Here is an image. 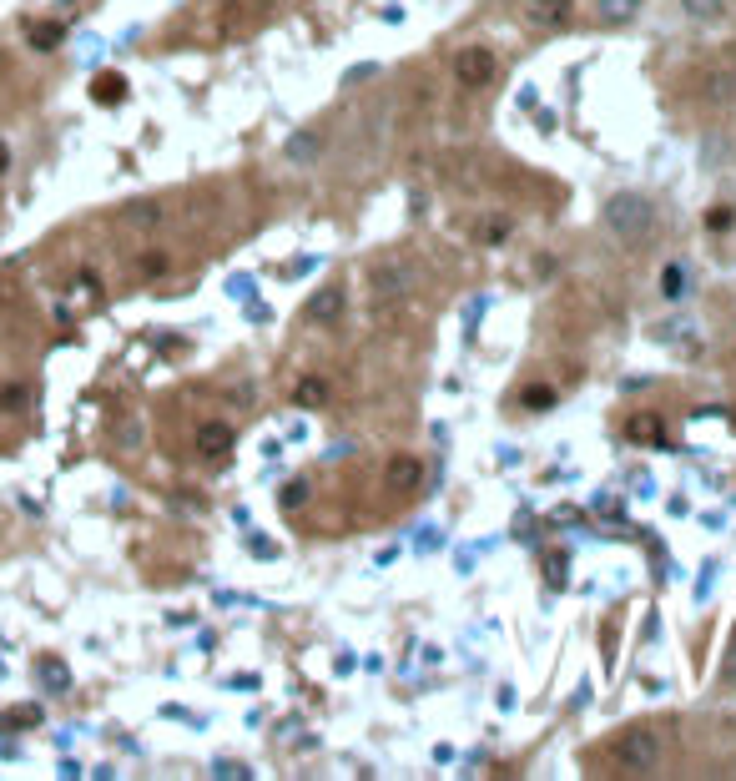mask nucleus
<instances>
[{
  "label": "nucleus",
  "instance_id": "nucleus-1",
  "mask_svg": "<svg viewBox=\"0 0 736 781\" xmlns=\"http://www.w3.org/2000/svg\"><path fill=\"white\" fill-rule=\"evenodd\" d=\"M651 222H656L651 202H646V197H631V192L605 207V227L616 232V237H626V242H641V237L651 232Z\"/></svg>",
  "mask_w": 736,
  "mask_h": 781
},
{
  "label": "nucleus",
  "instance_id": "nucleus-2",
  "mask_svg": "<svg viewBox=\"0 0 736 781\" xmlns=\"http://www.w3.org/2000/svg\"><path fill=\"white\" fill-rule=\"evenodd\" d=\"M616 761H621V771H631V776L656 771V761H661V736H656L651 726L626 731V736L616 741Z\"/></svg>",
  "mask_w": 736,
  "mask_h": 781
},
{
  "label": "nucleus",
  "instance_id": "nucleus-3",
  "mask_svg": "<svg viewBox=\"0 0 736 781\" xmlns=\"http://www.w3.org/2000/svg\"><path fill=\"white\" fill-rule=\"evenodd\" d=\"M495 71H500V56L489 51V46H464V51L454 56V76H459V86H469V91L489 86V81H495Z\"/></svg>",
  "mask_w": 736,
  "mask_h": 781
},
{
  "label": "nucleus",
  "instance_id": "nucleus-4",
  "mask_svg": "<svg viewBox=\"0 0 736 781\" xmlns=\"http://www.w3.org/2000/svg\"><path fill=\"white\" fill-rule=\"evenodd\" d=\"M232 444H237L232 424H217V419H207V424L197 429V454H202L207 464H227V459H232Z\"/></svg>",
  "mask_w": 736,
  "mask_h": 781
},
{
  "label": "nucleus",
  "instance_id": "nucleus-5",
  "mask_svg": "<svg viewBox=\"0 0 736 781\" xmlns=\"http://www.w3.org/2000/svg\"><path fill=\"white\" fill-rule=\"evenodd\" d=\"M525 16L545 31H560V26H570L575 11H570V0H525Z\"/></svg>",
  "mask_w": 736,
  "mask_h": 781
},
{
  "label": "nucleus",
  "instance_id": "nucleus-6",
  "mask_svg": "<svg viewBox=\"0 0 736 781\" xmlns=\"http://www.w3.org/2000/svg\"><path fill=\"white\" fill-rule=\"evenodd\" d=\"M404 288H409V268H404V263H384V268H374V303H379V298L389 303V298H399Z\"/></svg>",
  "mask_w": 736,
  "mask_h": 781
},
{
  "label": "nucleus",
  "instance_id": "nucleus-7",
  "mask_svg": "<svg viewBox=\"0 0 736 781\" xmlns=\"http://www.w3.org/2000/svg\"><path fill=\"white\" fill-rule=\"evenodd\" d=\"M419 479H424V464H419L414 454H399V459H389V489L409 494V489H419Z\"/></svg>",
  "mask_w": 736,
  "mask_h": 781
},
{
  "label": "nucleus",
  "instance_id": "nucleus-8",
  "mask_svg": "<svg viewBox=\"0 0 736 781\" xmlns=\"http://www.w3.org/2000/svg\"><path fill=\"white\" fill-rule=\"evenodd\" d=\"M91 101H96V106H121V101H127V76L101 71V76L91 81Z\"/></svg>",
  "mask_w": 736,
  "mask_h": 781
},
{
  "label": "nucleus",
  "instance_id": "nucleus-9",
  "mask_svg": "<svg viewBox=\"0 0 736 781\" xmlns=\"http://www.w3.org/2000/svg\"><path fill=\"white\" fill-rule=\"evenodd\" d=\"M343 313V288H318L308 298V323H333Z\"/></svg>",
  "mask_w": 736,
  "mask_h": 781
},
{
  "label": "nucleus",
  "instance_id": "nucleus-10",
  "mask_svg": "<svg viewBox=\"0 0 736 781\" xmlns=\"http://www.w3.org/2000/svg\"><path fill=\"white\" fill-rule=\"evenodd\" d=\"M701 96H706V101H731V96H736V71H711V76L701 81Z\"/></svg>",
  "mask_w": 736,
  "mask_h": 781
},
{
  "label": "nucleus",
  "instance_id": "nucleus-11",
  "mask_svg": "<svg viewBox=\"0 0 736 781\" xmlns=\"http://www.w3.org/2000/svg\"><path fill=\"white\" fill-rule=\"evenodd\" d=\"M293 399H298V409H323V399H328V383L308 373V378H298V394H293Z\"/></svg>",
  "mask_w": 736,
  "mask_h": 781
},
{
  "label": "nucleus",
  "instance_id": "nucleus-12",
  "mask_svg": "<svg viewBox=\"0 0 736 781\" xmlns=\"http://www.w3.org/2000/svg\"><path fill=\"white\" fill-rule=\"evenodd\" d=\"M550 404H555V388H545V383H530L525 394H520V409L525 414H545Z\"/></svg>",
  "mask_w": 736,
  "mask_h": 781
},
{
  "label": "nucleus",
  "instance_id": "nucleus-13",
  "mask_svg": "<svg viewBox=\"0 0 736 781\" xmlns=\"http://www.w3.org/2000/svg\"><path fill=\"white\" fill-rule=\"evenodd\" d=\"M61 36H66L61 21H41V26H31V46H36V51H56Z\"/></svg>",
  "mask_w": 736,
  "mask_h": 781
},
{
  "label": "nucleus",
  "instance_id": "nucleus-14",
  "mask_svg": "<svg viewBox=\"0 0 736 781\" xmlns=\"http://www.w3.org/2000/svg\"><path fill=\"white\" fill-rule=\"evenodd\" d=\"M626 434H631V439H666V429H661L656 414H636V419L626 424Z\"/></svg>",
  "mask_w": 736,
  "mask_h": 781
},
{
  "label": "nucleus",
  "instance_id": "nucleus-15",
  "mask_svg": "<svg viewBox=\"0 0 736 781\" xmlns=\"http://www.w3.org/2000/svg\"><path fill=\"white\" fill-rule=\"evenodd\" d=\"M318 147H323V142H318V132H303V137H293V142H288V157H293V162H313V157H318Z\"/></svg>",
  "mask_w": 736,
  "mask_h": 781
},
{
  "label": "nucleus",
  "instance_id": "nucleus-16",
  "mask_svg": "<svg viewBox=\"0 0 736 781\" xmlns=\"http://www.w3.org/2000/svg\"><path fill=\"white\" fill-rule=\"evenodd\" d=\"M278 504H283V509H303V504H308V479H288L283 494H278Z\"/></svg>",
  "mask_w": 736,
  "mask_h": 781
},
{
  "label": "nucleus",
  "instance_id": "nucleus-17",
  "mask_svg": "<svg viewBox=\"0 0 736 781\" xmlns=\"http://www.w3.org/2000/svg\"><path fill=\"white\" fill-rule=\"evenodd\" d=\"M661 293H666L671 303H676V298L686 293V273H681V263H671V268L661 273Z\"/></svg>",
  "mask_w": 736,
  "mask_h": 781
},
{
  "label": "nucleus",
  "instance_id": "nucleus-18",
  "mask_svg": "<svg viewBox=\"0 0 736 781\" xmlns=\"http://www.w3.org/2000/svg\"><path fill=\"white\" fill-rule=\"evenodd\" d=\"M706 227H711V232H731V227H736V207H726V202L711 207V212H706Z\"/></svg>",
  "mask_w": 736,
  "mask_h": 781
},
{
  "label": "nucleus",
  "instance_id": "nucleus-19",
  "mask_svg": "<svg viewBox=\"0 0 736 781\" xmlns=\"http://www.w3.org/2000/svg\"><path fill=\"white\" fill-rule=\"evenodd\" d=\"M636 0H605V16H631Z\"/></svg>",
  "mask_w": 736,
  "mask_h": 781
},
{
  "label": "nucleus",
  "instance_id": "nucleus-20",
  "mask_svg": "<svg viewBox=\"0 0 736 781\" xmlns=\"http://www.w3.org/2000/svg\"><path fill=\"white\" fill-rule=\"evenodd\" d=\"M550 585H565V555L550 560Z\"/></svg>",
  "mask_w": 736,
  "mask_h": 781
},
{
  "label": "nucleus",
  "instance_id": "nucleus-21",
  "mask_svg": "<svg viewBox=\"0 0 736 781\" xmlns=\"http://www.w3.org/2000/svg\"><path fill=\"white\" fill-rule=\"evenodd\" d=\"M6 167H11V147H6V142H0V172H6Z\"/></svg>",
  "mask_w": 736,
  "mask_h": 781
},
{
  "label": "nucleus",
  "instance_id": "nucleus-22",
  "mask_svg": "<svg viewBox=\"0 0 736 781\" xmlns=\"http://www.w3.org/2000/svg\"><path fill=\"white\" fill-rule=\"evenodd\" d=\"M731 424H736V409H731Z\"/></svg>",
  "mask_w": 736,
  "mask_h": 781
}]
</instances>
